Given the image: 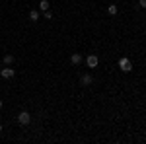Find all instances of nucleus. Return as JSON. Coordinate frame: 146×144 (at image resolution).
Here are the masks:
<instances>
[{
    "instance_id": "0eeeda50",
    "label": "nucleus",
    "mask_w": 146,
    "mask_h": 144,
    "mask_svg": "<svg viewBox=\"0 0 146 144\" xmlns=\"http://www.w3.org/2000/svg\"><path fill=\"white\" fill-rule=\"evenodd\" d=\"M2 60H4V64H6V66H10L12 62L16 60V56H14V55H4V58H2Z\"/></svg>"
},
{
    "instance_id": "9b49d317",
    "label": "nucleus",
    "mask_w": 146,
    "mask_h": 144,
    "mask_svg": "<svg viewBox=\"0 0 146 144\" xmlns=\"http://www.w3.org/2000/svg\"><path fill=\"white\" fill-rule=\"evenodd\" d=\"M43 16H45V20H53V14L47 10V12H43Z\"/></svg>"
},
{
    "instance_id": "20e7f679",
    "label": "nucleus",
    "mask_w": 146,
    "mask_h": 144,
    "mask_svg": "<svg viewBox=\"0 0 146 144\" xmlns=\"http://www.w3.org/2000/svg\"><path fill=\"white\" fill-rule=\"evenodd\" d=\"M0 76L4 78V80H10V78L16 76V70L14 68H0Z\"/></svg>"
},
{
    "instance_id": "9d476101",
    "label": "nucleus",
    "mask_w": 146,
    "mask_h": 144,
    "mask_svg": "<svg viewBox=\"0 0 146 144\" xmlns=\"http://www.w3.org/2000/svg\"><path fill=\"white\" fill-rule=\"evenodd\" d=\"M39 10H41V12L49 10V0H41V2H39Z\"/></svg>"
},
{
    "instance_id": "1a4fd4ad",
    "label": "nucleus",
    "mask_w": 146,
    "mask_h": 144,
    "mask_svg": "<svg viewBox=\"0 0 146 144\" xmlns=\"http://www.w3.org/2000/svg\"><path fill=\"white\" fill-rule=\"evenodd\" d=\"M117 12H119V8H117L115 4H109V8H107V14H109V16H117Z\"/></svg>"
},
{
    "instance_id": "6e6552de",
    "label": "nucleus",
    "mask_w": 146,
    "mask_h": 144,
    "mask_svg": "<svg viewBox=\"0 0 146 144\" xmlns=\"http://www.w3.org/2000/svg\"><path fill=\"white\" fill-rule=\"evenodd\" d=\"M29 20L31 22H39V10H29Z\"/></svg>"
},
{
    "instance_id": "ddd939ff",
    "label": "nucleus",
    "mask_w": 146,
    "mask_h": 144,
    "mask_svg": "<svg viewBox=\"0 0 146 144\" xmlns=\"http://www.w3.org/2000/svg\"><path fill=\"white\" fill-rule=\"evenodd\" d=\"M2 105H4V103H2V100H0V109H2Z\"/></svg>"
},
{
    "instance_id": "423d86ee",
    "label": "nucleus",
    "mask_w": 146,
    "mask_h": 144,
    "mask_svg": "<svg viewBox=\"0 0 146 144\" xmlns=\"http://www.w3.org/2000/svg\"><path fill=\"white\" fill-rule=\"evenodd\" d=\"M70 62H72V64H76V66H78L80 62H82V56H80L78 53H72V56H70Z\"/></svg>"
},
{
    "instance_id": "f03ea898",
    "label": "nucleus",
    "mask_w": 146,
    "mask_h": 144,
    "mask_svg": "<svg viewBox=\"0 0 146 144\" xmlns=\"http://www.w3.org/2000/svg\"><path fill=\"white\" fill-rule=\"evenodd\" d=\"M18 123L20 125H29L31 123V113L29 111H20L18 113Z\"/></svg>"
},
{
    "instance_id": "39448f33",
    "label": "nucleus",
    "mask_w": 146,
    "mask_h": 144,
    "mask_svg": "<svg viewBox=\"0 0 146 144\" xmlns=\"http://www.w3.org/2000/svg\"><path fill=\"white\" fill-rule=\"evenodd\" d=\"M86 64H88V68H96L98 64H100V58L96 55H88L86 56Z\"/></svg>"
},
{
    "instance_id": "f8f14e48",
    "label": "nucleus",
    "mask_w": 146,
    "mask_h": 144,
    "mask_svg": "<svg viewBox=\"0 0 146 144\" xmlns=\"http://www.w3.org/2000/svg\"><path fill=\"white\" fill-rule=\"evenodd\" d=\"M138 6H140V8H144V10H146V0H138Z\"/></svg>"
},
{
    "instance_id": "f257e3e1",
    "label": "nucleus",
    "mask_w": 146,
    "mask_h": 144,
    "mask_svg": "<svg viewBox=\"0 0 146 144\" xmlns=\"http://www.w3.org/2000/svg\"><path fill=\"white\" fill-rule=\"evenodd\" d=\"M119 68H121L123 72H131V70H133V62H131V58L121 56V58H119Z\"/></svg>"
},
{
    "instance_id": "7ed1b4c3",
    "label": "nucleus",
    "mask_w": 146,
    "mask_h": 144,
    "mask_svg": "<svg viewBox=\"0 0 146 144\" xmlns=\"http://www.w3.org/2000/svg\"><path fill=\"white\" fill-rule=\"evenodd\" d=\"M92 84H94V76H92V74H82V76H80V86L88 88Z\"/></svg>"
},
{
    "instance_id": "4468645a",
    "label": "nucleus",
    "mask_w": 146,
    "mask_h": 144,
    "mask_svg": "<svg viewBox=\"0 0 146 144\" xmlns=\"http://www.w3.org/2000/svg\"><path fill=\"white\" fill-rule=\"evenodd\" d=\"M0 133H2V125H0Z\"/></svg>"
}]
</instances>
